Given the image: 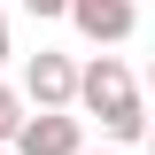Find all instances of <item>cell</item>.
<instances>
[{"label": "cell", "mask_w": 155, "mask_h": 155, "mask_svg": "<svg viewBox=\"0 0 155 155\" xmlns=\"http://www.w3.org/2000/svg\"><path fill=\"white\" fill-rule=\"evenodd\" d=\"M78 101L101 116V132H109L116 147L147 140V124H155V116H147V101H140V85H132V70H124L116 54H93L85 70H78Z\"/></svg>", "instance_id": "1"}, {"label": "cell", "mask_w": 155, "mask_h": 155, "mask_svg": "<svg viewBox=\"0 0 155 155\" xmlns=\"http://www.w3.org/2000/svg\"><path fill=\"white\" fill-rule=\"evenodd\" d=\"M23 101H31V109H70L78 101V62L54 54V47H39V54L23 62Z\"/></svg>", "instance_id": "2"}, {"label": "cell", "mask_w": 155, "mask_h": 155, "mask_svg": "<svg viewBox=\"0 0 155 155\" xmlns=\"http://www.w3.org/2000/svg\"><path fill=\"white\" fill-rule=\"evenodd\" d=\"M16 155H85V124L70 109H31L16 132Z\"/></svg>", "instance_id": "3"}, {"label": "cell", "mask_w": 155, "mask_h": 155, "mask_svg": "<svg viewBox=\"0 0 155 155\" xmlns=\"http://www.w3.org/2000/svg\"><path fill=\"white\" fill-rule=\"evenodd\" d=\"M70 23L93 39V47H116V39H132L140 8H132V0H70Z\"/></svg>", "instance_id": "4"}, {"label": "cell", "mask_w": 155, "mask_h": 155, "mask_svg": "<svg viewBox=\"0 0 155 155\" xmlns=\"http://www.w3.org/2000/svg\"><path fill=\"white\" fill-rule=\"evenodd\" d=\"M16 132H23V93L0 78V147H16Z\"/></svg>", "instance_id": "5"}, {"label": "cell", "mask_w": 155, "mask_h": 155, "mask_svg": "<svg viewBox=\"0 0 155 155\" xmlns=\"http://www.w3.org/2000/svg\"><path fill=\"white\" fill-rule=\"evenodd\" d=\"M23 8H31L39 23H54V16H70V0H23Z\"/></svg>", "instance_id": "6"}, {"label": "cell", "mask_w": 155, "mask_h": 155, "mask_svg": "<svg viewBox=\"0 0 155 155\" xmlns=\"http://www.w3.org/2000/svg\"><path fill=\"white\" fill-rule=\"evenodd\" d=\"M0 62H8V16H0Z\"/></svg>", "instance_id": "7"}, {"label": "cell", "mask_w": 155, "mask_h": 155, "mask_svg": "<svg viewBox=\"0 0 155 155\" xmlns=\"http://www.w3.org/2000/svg\"><path fill=\"white\" fill-rule=\"evenodd\" d=\"M147 93H155V62H147Z\"/></svg>", "instance_id": "8"}, {"label": "cell", "mask_w": 155, "mask_h": 155, "mask_svg": "<svg viewBox=\"0 0 155 155\" xmlns=\"http://www.w3.org/2000/svg\"><path fill=\"white\" fill-rule=\"evenodd\" d=\"M147 147H155V124H147Z\"/></svg>", "instance_id": "9"}, {"label": "cell", "mask_w": 155, "mask_h": 155, "mask_svg": "<svg viewBox=\"0 0 155 155\" xmlns=\"http://www.w3.org/2000/svg\"><path fill=\"white\" fill-rule=\"evenodd\" d=\"M101 155H124V147H101Z\"/></svg>", "instance_id": "10"}, {"label": "cell", "mask_w": 155, "mask_h": 155, "mask_svg": "<svg viewBox=\"0 0 155 155\" xmlns=\"http://www.w3.org/2000/svg\"><path fill=\"white\" fill-rule=\"evenodd\" d=\"M0 155H16V147H0Z\"/></svg>", "instance_id": "11"}]
</instances>
